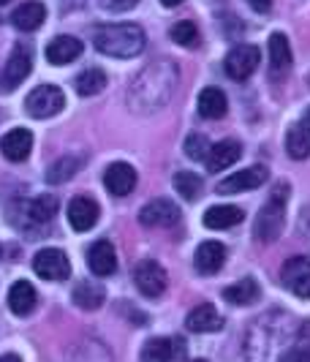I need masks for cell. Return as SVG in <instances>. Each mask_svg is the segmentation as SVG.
I'll return each instance as SVG.
<instances>
[{"instance_id": "6da1fadb", "label": "cell", "mask_w": 310, "mask_h": 362, "mask_svg": "<svg viewBox=\"0 0 310 362\" xmlns=\"http://www.w3.org/2000/svg\"><path fill=\"white\" fill-rule=\"evenodd\" d=\"M145 30L133 22H120V25H101L93 33L95 49L109 57H136L145 49Z\"/></svg>"}, {"instance_id": "7a4b0ae2", "label": "cell", "mask_w": 310, "mask_h": 362, "mask_svg": "<svg viewBox=\"0 0 310 362\" xmlns=\"http://www.w3.org/2000/svg\"><path fill=\"white\" fill-rule=\"evenodd\" d=\"M286 202H289V185L280 182L275 185L270 199L264 202V207L258 210L254 223V235L261 243H275L283 232V221H286Z\"/></svg>"}, {"instance_id": "3957f363", "label": "cell", "mask_w": 310, "mask_h": 362, "mask_svg": "<svg viewBox=\"0 0 310 362\" xmlns=\"http://www.w3.org/2000/svg\"><path fill=\"white\" fill-rule=\"evenodd\" d=\"M30 71H33V49L28 44H17L8 54L3 71H0V93L17 90L19 85L30 76Z\"/></svg>"}, {"instance_id": "277c9868", "label": "cell", "mask_w": 310, "mask_h": 362, "mask_svg": "<svg viewBox=\"0 0 310 362\" xmlns=\"http://www.w3.org/2000/svg\"><path fill=\"white\" fill-rule=\"evenodd\" d=\"M63 107H66V95L55 85H38L36 90L25 98V112L30 117H38V120L52 117Z\"/></svg>"}, {"instance_id": "5b68a950", "label": "cell", "mask_w": 310, "mask_h": 362, "mask_svg": "<svg viewBox=\"0 0 310 362\" xmlns=\"http://www.w3.org/2000/svg\"><path fill=\"white\" fill-rule=\"evenodd\" d=\"M258 57H261L258 47H254V44H237V47H232L229 54H226V60H223V71L229 74L232 79L242 82V79H248V76L256 71Z\"/></svg>"}, {"instance_id": "8992f818", "label": "cell", "mask_w": 310, "mask_h": 362, "mask_svg": "<svg viewBox=\"0 0 310 362\" xmlns=\"http://www.w3.org/2000/svg\"><path fill=\"white\" fill-rule=\"evenodd\" d=\"M33 270L44 281H66L71 275V262L60 248H44L33 256Z\"/></svg>"}, {"instance_id": "52a82bcc", "label": "cell", "mask_w": 310, "mask_h": 362, "mask_svg": "<svg viewBox=\"0 0 310 362\" xmlns=\"http://www.w3.org/2000/svg\"><path fill=\"white\" fill-rule=\"evenodd\" d=\"M280 281L292 294L310 300V256H292L280 270Z\"/></svg>"}, {"instance_id": "ba28073f", "label": "cell", "mask_w": 310, "mask_h": 362, "mask_svg": "<svg viewBox=\"0 0 310 362\" xmlns=\"http://www.w3.org/2000/svg\"><path fill=\"white\" fill-rule=\"evenodd\" d=\"M166 281H169L166 270L158 262H153V259L139 262L133 267V284H136V289L142 291L145 297H161L166 289Z\"/></svg>"}, {"instance_id": "9c48e42d", "label": "cell", "mask_w": 310, "mask_h": 362, "mask_svg": "<svg viewBox=\"0 0 310 362\" xmlns=\"http://www.w3.org/2000/svg\"><path fill=\"white\" fill-rule=\"evenodd\" d=\"M270 177V172H267V166H261V163H256L251 169H242V172H234V175H229L226 180H220L215 185V191L218 194H239V191H254L258 185H264Z\"/></svg>"}, {"instance_id": "30bf717a", "label": "cell", "mask_w": 310, "mask_h": 362, "mask_svg": "<svg viewBox=\"0 0 310 362\" xmlns=\"http://www.w3.org/2000/svg\"><path fill=\"white\" fill-rule=\"evenodd\" d=\"M139 221L150 229H161V226H174L180 221V207L169 199H153L142 207Z\"/></svg>"}, {"instance_id": "8fae6325", "label": "cell", "mask_w": 310, "mask_h": 362, "mask_svg": "<svg viewBox=\"0 0 310 362\" xmlns=\"http://www.w3.org/2000/svg\"><path fill=\"white\" fill-rule=\"evenodd\" d=\"M104 185L112 197H128L136 188V169L126 161L112 163L104 172Z\"/></svg>"}, {"instance_id": "7c38bea8", "label": "cell", "mask_w": 310, "mask_h": 362, "mask_svg": "<svg viewBox=\"0 0 310 362\" xmlns=\"http://www.w3.org/2000/svg\"><path fill=\"white\" fill-rule=\"evenodd\" d=\"M223 262H226V248L218 240L201 243L199 248H196V254H193V267L201 275H215L223 267Z\"/></svg>"}, {"instance_id": "4fadbf2b", "label": "cell", "mask_w": 310, "mask_h": 362, "mask_svg": "<svg viewBox=\"0 0 310 362\" xmlns=\"http://www.w3.org/2000/svg\"><path fill=\"white\" fill-rule=\"evenodd\" d=\"M88 267L98 278H107V275L117 270V254H114V245L109 240H98L88 248Z\"/></svg>"}, {"instance_id": "5bb4252c", "label": "cell", "mask_w": 310, "mask_h": 362, "mask_svg": "<svg viewBox=\"0 0 310 362\" xmlns=\"http://www.w3.org/2000/svg\"><path fill=\"white\" fill-rule=\"evenodd\" d=\"M239 156H242V147H239V142H234V139H223L218 145H210L207 156H204L207 172H223V169H229L232 163H237Z\"/></svg>"}, {"instance_id": "9a60e30c", "label": "cell", "mask_w": 310, "mask_h": 362, "mask_svg": "<svg viewBox=\"0 0 310 362\" xmlns=\"http://www.w3.org/2000/svg\"><path fill=\"white\" fill-rule=\"evenodd\" d=\"M98 221V204L90 197H73L68 204V223L76 232H90Z\"/></svg>"}, {"instance_id": "2e32d148", "label": "cell", "mask_w": 310, "mask_h": 362, "mask_svg": "<svg viewBox=\"0 0 310 362\" xmlns=\"http://www.w3.org/2000/svg\"><path fill=\"white\" fill-rule=\"evenodd\" d=\"M0 150H3V156L8 161H25L30 156V150H33V134L28 128H14L0 139Z\"/></svg>"}, {"instance_id": "e0dca14e", "label": "cell", "mask_w": 310, "mask_h": 362, "mask_svg": "<svg viewBox=\"0 0 310 362\" xmlns=\"http://www.w3.org/2000/svg\"><path fill=\"white\" fill-rule=\"evenodd\" d=\"M82 54V41L73 36H57L47 47V60L52 66H68Z\"/></svg>"}, {"instance_id": "ac0fdd59", "label": "cell", "mask_w": 310, "mask_h": 362, "mask_svg": "<svg viewBox=\"0 0 310 362\" xmlns=\"http://www.w3.org/2000/svg\"><path fill=\"white\" fill-rule=\"evenodd\" d=\"M44 19H47V8H44V3H38V0L22 3V6L14 8V14H11V22L17 25L22 33H33V30H38Z\"/></svg>"}, {"instance_id": "d6986e66", "label": "cell", "mask_w": 310, "mask_h": 362, "mask_svg": "<svg viewBox=\"0 0 310 362\" xmlns=\"http://www.w3.org/2000/svg\"><path fill=\"white\" fill-rule=\"evenodd\" d=\"M185 327L191 332H218L220 327H223V319H220V313L215 310V305L204 303V305H196V308L188 313Z\"/></svg>"}, {"instance_id": "ffe728a7", "label": "cell", "mask_w": 310, "mask_h": 362, "mask_svg": "<svg viewBox=\"0 0 310 362\" xmlns=\"http://www.w3.org/2000/svg\"><path fill=\"white\" fill-rule=\"evenodd\" d=\"M242 218H245V213H242L239 207H234V204H215V207H210V210L204 213L201 221H204L207 229L220 232V229H232V226L242 223Z\"/></svg>"}, {"instance_id": "44dd1931", "label": "cell", "mask_w": 310, "mask_h": 362, "mask_svg": "<svg viewBox=\"0 0 310 362\" xmlns=\"http://www.w3.org/2000/svg\"><path fill=\"white\" fill-rule=\"evenodd\" d=\"M270 66H273V74L275 76H283V74L292 69V47H289V38L283 36V33H273L270 36Z\"/></svg>"}, {"instance_id": "7402d4cb", "label": "cell", "mask_w": 310, "mask_h": 362, "mask_svg": "<svg viewBox=\"0 0 310 362\" xmlns=\"http://www.w3.org/2000/svg\"><path fill=\"white\" fill-rule=\"evenodd\" d=\"M38 303V294L33 289V284H28V281H17L11 291H8V308L11 313H17V316H28L30 310L36 308Z\"/></svg>"}, {"instance_id": "603a6c76", "label": "cell", "mask_w": 310, "mask_h": 362, "mask_svg": "<svg viewBox=\"0 0 310 362\" xmlns=\"http://www.w3.org/2000/svg\"><path fill=\"white\" fill-rule=\"evenodd\" d=\"M226 109H229V101H226L223 90H218V88H204V90L199 93L201 117H207V120H220V117L226 115Z\"/></svg>"}, {"instance_id": "cb8c5ba5", "label": "cell", "mask_w": 310, "mask_h": 362, "mask_svg": "<svg viewBox=\"0 0 310 362\" xmlns=\"http://www.w3.org/2000/svg\"><path fill=\"white\" fill-rule=\"evenodd\" d=\"M73 303L79 305V308L85 310H95L104 305V300H107V291L101 284H90V281H82V284H76V289H73Z\"/></svg>"}, {"instance_id": "d4e9b609", "label": "cell", "mask_w": 310, "mask_h": 362, "mask_svg": "<svg viewBox=\"0 0 310 362\" xmlns=\"http://www.w3.org/2000/svg\"><path fill=\"white\" fill-rule=\"evenodd\" d=\"M177 346L180 341L174 338H153L142 349V362H172L177 354Z\"/></svg>"}, {"instance_id": "484cf974", "label": "cell", "mask_w": 310, "mask_h": 362, "mask_svg": "<svg viewBox=\"0 0 310 362\" xmlns=\"http://www.w3.org/2000/svg\"><path fill=\"white\" fill-rule=\"evenodd\" d=\"M223 300L232 303V305H251L258 300V284L254 278H242V281L223 289Z\"/></svg>"}, {"instance_id": "4316f807", "label": "cell", "mask_w": 310, "mask_h": 362, "mask_svg": "<svg viewBox=\"0 0 310 362\" xmlns=\"http://www.w3.org/2000/svg\"><path fill=\"white\" fill-rule=\"evenodd\" d=\"M85 166V158L82 156H63L57 158L49 169H47V182H68Z\"/></svg>"}, {"instance_id": "83f0119b", "label": "cell", "mask_w": 310, "mask_h": 362, "mask_svg": "<svg viewBox=\"0 0 310 362\" xmlns=\"http://www.w3.org/2000/svg\"><path fill=\"white\" fill-rule=\"evenodd\" d=\"M57 197H49V194H41L33 202H28V218L36 221V223H49L52 218L57 216Z\"/></svg>"}, {"instance_id": "f1b7e54d", "label": "cell", "mask_w": 310, "mask_h": 362, "mask_svg": "<svg viewBox=\"0 0 310 362\" xmlns=\"http://www.w3.org/2000/svg\"><path fill=\"white\" fill-rule=\"evenodd\" d=\"M107 88V74L101 69H88L76 76V93L79 95H98Z\"/></svg>"}, {"instance_id": "f546056e", "label": "cell", "mask_w": 310, "mask_h": 362, "mask_svg": "<svg viewBox=\"0 0 310 362\" xmlns=\"http://www.w3.org/2000/svg\"><path fill=\"white\" fill-rule=\"evenodd\" d=\"M286 150L294 161H305L310 156V136L302 131V126H292L286 134Z\"/></svg>"}, {"instance_id": "4dcf8cb0", "label": "cell", "mask_w": 310, "mask_h": 362, "mask_svg": "<svg viewBox=\"0 0 310 362\" xmlns=\"http://www.w3.org/2000/svg\"><path fill=\"white\" fill-rule=\"evenodd\" d=\"M201 185H204L201 177L193 175V172H177V175H174V191H177L180 197H185L188 202L199 199Z\"/></svg>"}, {"instance_id": "1f68e13d", "label": "cell", "mask_w": 310, "mask_h": 362, "mask_svg": "<svg viewBox=\"0 0 310 362\" xmlns=\"http://www.w3.org/2000/svg\"><path fill=\"white\" fill-rule=\"evenodd\" d=\"M169 36H172L174 44H180V47H196L199 44V28L193 22H188V19H180V22H174V28H172Z\"/></svg>"}, {"instance_id": "d6a6232c", "label": "cell", "mask_w": 310, "mask_h": 362, "mask_svg": "<svg viewBox=\"0 0 310 362\" xmlns=\"http://www.w3.org/2000/svg\"><path fill=\"white\" fill-rule=\"evenodd\" d=\"M207 150H210V142H207V136H201V134H191V136L185 139V153H188L193 161H204Z\"/></svg>"}, {"instance_id": "836d02e7", "label": "cell", "mask_w": 310, "mask_h": 362, "mask_svg": "<svg viewBox=\"0 0 310 362\" xmlns=\"http://www.w3.org/2000/svg\"><path fill=\"white\" fill-rule=\"evenodd\" d=\"M251 8L258 11V14H267L273 8V0H251Z\"/></svg>"}, {"instance_id": "e575fe53", "label": "cell", "mask_w": 310, "mask_h": 362, "mask_svg": "<svg viewBox=\"0 0 310 362\" xmlns=\"http://www.w3.org/2000/svg\"><path fill=\"white\" fill-rule=\"evenodd\" d=\"M292 362H310V346L308 349H297L292 354Z\"/></svg>"}, {"instance_id": "d590c367", "label": "cell", "mask_w": 310, "mask_h": 362, "mask_svg": "<svg viewBox=\"0 0 310 362\" xmlns=\"http://www.w3.org/2000/svg\"><path fill=\"white\" fill-rule=\"evenodd\" d=\"M133 6H136V0H112V8H120V11H128Z\"/></svg>"}, {"instance_id": "8d00e7d4", "label": "cell", "mask_w": 310, "mask_h": 362, "mask_svg": "<svg viewBox=\"0 0 310 362\" xmlns=\"http://www.w3.org/2000/svg\"><path fill=\"white\" fill-rule=\"evenodd\" d=\"M299 126H302V131H305V134L310 136V109L305 112V115H302V123H299Z\"/></svg>"}, {"instance_id": "74e56055", "label": "cell", "mask_w": 310, "mask_h": 362, "mask_svg": "<svg viewBox=\"0 0 310 362\" xmlns=\"http://www.w3.org/2000/svg\"><path fill=\"white\" fill-rule=\"evenodd\" d=\"M0 362H22L17 357V354H3V357H0Z\"/></svg>"}, {"instance_id": "f35d334b", "label": "cell", "mask_w": 310, "mask_h": 362, "mask_svg": "<svg viewBox=\"0 0 310 362\" xmlns=\"http://www.w3.org/2000/svg\"><path fill=\"white\" fill-rule=\"evenodd\" d=\"M183 0H161V6H166V8H174V6H180Z\"/></svg>"}, {"instance_id": "ab89813d", "label": "cell", "mask_w": 310, "mask_h": 362, "mask_svg": "<svg viewBox=\"0 0 310 362\" xmlns=\"http://www.w3.org/2000/svg\"><path fill=\"white\" fill-rule=\"evenodd\" d=\"M6 3H11V0H0V6H6Z\"/></svg>"}, {"instance_id": "60d3db41", "label": "cell", "mask_w": 310, "mask_h": 362, "mask_svg": "<svg viewBox=\"0 0 310 362\" xmlns=\"http://www.w3.org/2000/svg\"><path fill=\"white\" fill-rule=\"evenodd\" d=\"M193 362H207V360H193Z\"/></svg>"}]
</instances>
